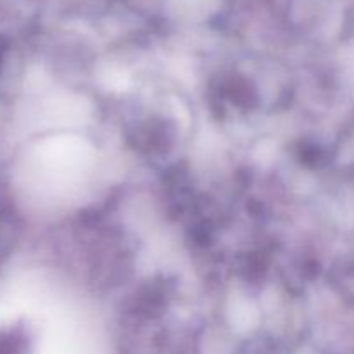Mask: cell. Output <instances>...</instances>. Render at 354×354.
<instances>
[]
</instances>
